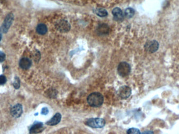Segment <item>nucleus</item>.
<instances>
[{
	"instance_id": "20",
	"label": "nucleus",
	"mask_w": 179,
	"mask_h": 134,
	"mask_svg": "<svg viewBox=\"0 0 179 134\" xmlns=\"http://www.w3.org/2000/svg\"><path fill=\"white\" fill-rule=\"evenodd\" d=\"M5 58V55L3 52L2 51H0V63L3 62Z\"/></svg>"
},
{
	"instance_id": "13",
	"label": "nucleus",
	"mask_w": 179,
	"mask_h": 134,
	"mask_svg": "<svg viewBox=\"0 0 179 134\" xmlns=\"http://www.w3.org/2000/svg\"><path fill=\"white\" fill-rule=\"evenodd\" d=\"M36 31L40 35H45L47 32V27L44 24H40L37 25Z\"/></svg>"
},
{
	"instance_id": "11",
	"label": "nucleus",
	"mask_w": 179,
	"mask_h": 134,
	"mask_svg": "<svg viewBox=\"0 0 179 134\" xmlns=\"http://www.w3.org/2000/svg\"><path fill=\"white\" fill-rule=\"evenodd\" d=\"M61 115L60 113H58L56 114L53 117L51 118L49 121L46 123L47 125L49 126H54L57 125L61 121Z\"/></svg>"
},
{
	"instance_id": "19",
	"label": "nucleus",
	"mask_w": 179,
	"mask_h": 134,
	"mask_svg": "<svg viewBox=\"0 0 179 134\" xmlns=\"http://www.w3.org/2000/svg\"><path fill=\"white\" fill-rule=\"evenodd\" d=\"M13 86L16 89H19V86H20V81H19V79H16L15 80V81L13 83Z\"/></svg>"
},
{
	"instance_id": "5",
	"label": "nucleus",
	"mask_w": 179,
	"mask_h": 134,
	"mask_svg": "<svg viewBox=\"0 0 179 134\" xmlns=\"http://www.w3.org/2000/svg\"><path fill=\"white\" fill-rule=\"evenodd\" d=\"M118 94L121 98L126 99L128 98L131 94V90L129 86H123L120 88Z\"/></svg>"
},
{
	"instance_id": "2",
	"label": "nucleus",
	"mask_w": 179,
	"mask_h": 134,
	"mask_svg": "<svg viewBox=\"0 0 179 134\" xmlns=\"http://www.w3.org/2000/svg\"><path fill=\"white\" fill-rule=\"evenodd\" d=\"M85 124L89 127L94 128H100L103 127L105 125V121L100 118H92L88 119Z\"/></svg>"
},
{
	"instance_id": "15",
	"label": "nucleus",
	"mask_w": 179,
	"mask_h": 134,
	"mask_svg": "<svg viewBox=\"0 0 179 134\" xmlns=\"http://www.w3.org/2000/svg\"><path fill=\"white\" fill-rule=\"evenodd\" d=\"M135 14V10H133V8H128L125 11V16L127 18H131Z\"/></svg>"
},
{
	"instance_id": "6",
	"label": "nucleus",
	"mask_w": 179,
	"mask_h": 134,
	"mask_svg": "<svg viewBox=\"0 0 179 134\" xmlns=\"http://www.w3.org/2000/svg\"><path fill=\"white\" fill-rule=\"evenodd\" d=\"M145 47L146 51L150 53H154L158 50L159 48V44L158 42L154 40L150 41L146 43Z\"/></svg>"
},
{
	"instance_id": "9",
	"label": "nucleus",
	"mask_w": 179,
	"mask_h": 134,
	"mask_svg": "<svg viewBox=\"0 0 179 134\" xmlns=\"http://www.w3.org/2000/svg\"><path fill=\"white\" fill-rule=\"evenodd\" d=\"M44 130V126L42 123H36L32 126L30 129V134H38L41 133Z\"/></svg>"
},
{
	"instance_id": "4",
	"label": "nucleus",
	"mask_w": 179,
	"mask_h": 134,
	"mask_svg": "<svg viewBox=\"0 0 179 134\" xmlns=\"http://www.w3.org/2000/svg\"><path fill=\"white\" fill-rule=\"evenodd\" d=\"M55 26L57 30L61 33H67L69 31L71 28L69 22L65 19H61L58 21Z\"/></svg>"
},
{
	"instance_id": "14",
	"label": "nucleus",
	"mask_w": 179,
	"mask_h": 134,
	"mask_svg": "<svg viewBox=\"0 0 179 134\" xmlns=\"http://www.w3.org/2000/svg\"><path fill=\"white\" fill-rule=\"evenodd\" d=\"M95 13L100 17H105L108 15V12L104 8H97L95 10Z\"/></svg>"
},
{
	"instance_id": "23",
	"label": "nucleus",
	"mask_w": 179,
	"mask_h": 134,
	"mask_svg": "<svg viewBox=\"0 0 179 134\" xmlns=\"http://www.w3.org/2000/svg\"><path fill=\"white\" fill-rule=\"evenodd\" d=\"M1 39H2V35H1V34H0V40H1Z\"/></svg>"
},
{
	"instance_id": "21",
	"label": "nucleus",
	"mask_w": 179,
	"mask_h": 134,
	"mask_svg": "<svg viewBox=\"0 0 179 134\" xmlns=\"http://www.w3.org/2000/svg\"><path fill=\"white\" fill-rule=\"evenodd\" d=\"M48 113V109L47 108L45 107V108H43L42 109V114H43V115H47Z\"/></svg>"
},
{
	"instance_id": "1",
	"label": "nucleus",
	"mask_w": 179,
	"mask_h": 134,
	"mask_svg": "<svg viewBox=\"0 0 179 134\" xmlns=\"http://www.w3.org/2000/svg\"><path fill=\"white\" fill-rule=\"evenodd\" d=\"M103 96L99 92H94L91 93L87 98V102L88 104L93 107L101 106L103 103Z\"/></svg>"
},
{
	"instance_id": "10",
	"label": "nucleus",
	"mask_w": 179,
	"mask_h": 134,
	"mask_svg": "<svg viewBox=\"0 0 179 134\" xmlns=\"http://www.w3.org/2000/svg\"><path fill=\"white\" fill-rule=\"evenodd\" d=\"M112 14L113 15L114 19L117 21H122L124 19V15L122 10L118 7L114 8L112 10Z\"/></svg>"
},
{
	"instance_id": "8",
	"label": "nucleus",
	"mask_w": 179,
	"mask_h": 134,
	"mask_svg": "<svg viewBox=\"0 0 179 134\" xmlns=\"http://www.w3.org/2000/svg\"><path fill=\"white\" fill-rule=\"evenodd\" d=\"M11 113L14 117L19 118L20 117L23 113V107L22 105L19 104L15 105L11 109Z\"/></svg>"
},
{
	"instance_id": "7",
	"label": "nucleus",
	"mask_w": 179,
	"mask_h": 134,
	"mask_svg": "<svg viewBox=\"0 0 179 134\" xmlns=\"http://www.w3.org/2000/svg\"><path fill=\"white\" fill-rule=\"evenodd\" d=\"M97 32L99 35H106L110 32V27L106 24H100L97 29Z\"/></svg>"
},
{
	"instance_id": "17",
	"label": "nucleus",
	"mask_w": 179,
	"mask_h": 134,
	"mask_svg": "<svg viewBox=\"0 0 179 134\" xmlns=\"http://www.w3.org/2000/svg\"><path fill=\"white\" fill-rule=\"evenodd\" d=\"M127 134H141V133L140 132L138 129L136 128H131L127 130Z\"/></svg>"
},
{
	"instance_id": "18",
	"label": "nucleus",
	"mask_w": 179,
	"mask_h": 134,
	"mask_svg": "<svg viewBox=\"0 0 179 134\" xmlns=\"http://www.w3.org/2000/svg\"><path fill=\"white\" fill-rule=\"evenodd\" d=\"M7 82V78L4 75H0V84L3 85Z\"/></svg>"
},
{
	"instance_id": "3",
	"label": "nucleus",
	"mask_w": 179,
	"mask_h": 134,
	"mask_svg": "<svg viewBox=\"0 0 179 134\" xmlns=\"http://www.w3.org/2000/svg\"><path fill=\"white\" fill-rule=\"evenodd\" d=\"M131 66L128 63L122 62L118 65L117 71L119 75L122 77H125L128 75L131 72Z\"/></svg>"
},
{
	"instance_id": "12",
	"label": "nucleus",
	"mask_w": 179,
	"mask_h": 134,
	"mask_svg": "<svg viewBox=\"0 0 179 134\" xmlns=\"http://www.w3.org/2000/svg\"><path fill=\"white\" fill-rule=\"evenodd\" d=\"M32 65V61L27 58H23L21 59L19 62V66L23 69H29Z\"/></svg>"
},
{
	"instance_id": "16",
	"label": "nucleus",
	"mask_w": 179,
	"mask_h": 134,
	"mask_svg": "<svg viewBox=\"0 0 179 134\" xmlns=\"http://www.w3.org/2000/svg\"><path fill=\"white\" fill-rule=\"evenodd\" d=\"M11 22H12V17H10L9 16V17H7V19H6L5 22V24L4 25V29L3 30V31L5 30H7L9 27L10 26V25L11 24Z\"/></svg>"
},
{
	"instance_id": "22",
	"label": "nucleus",
	"mask_w": 179,
	"mask_h": 134,
	"mask_svg": "<svg viewBox=\"0 0 179 134\" xmlns=\"http://www.w3.org/2000/svg\"><path fill=\"white\" fill-rule=\"evenodd\" d=\"M141 134H154V132L151 131V130H148V131L144 132Z\"/></svg>"
}]
</instances>
